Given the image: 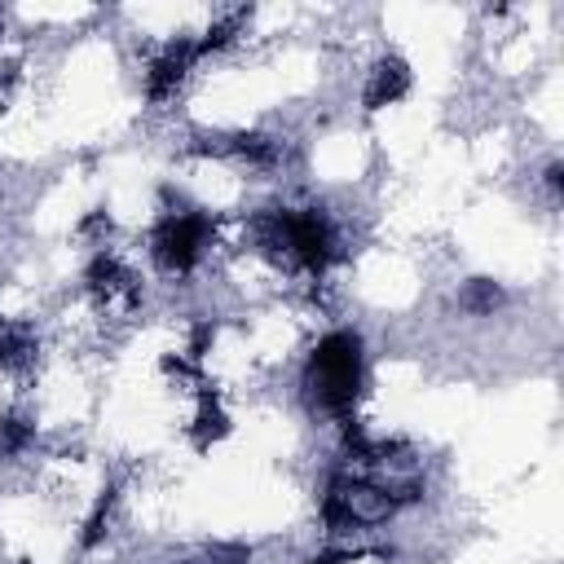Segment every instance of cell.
Listing matches in <instances>:
<instances>
[{"label":"cell","mask_w":564,"mask_h":564,"mask_svg":"<svg viewBox=\"0 0 564 564\" xmlns=\"http://www.w3.org/2000/svg\"><path fill=\"white\" fill-rule=\"evenodd\" d=\"M366 383V348L357 330H326L313 352H308V370H304V392L313 397V405L339 423L352 419V405L361 397Z\"/></svg>","instance_id":"1"},{"label":"cell","mask_w":564,"mask_h":564,"mask_svg":"<svg viewBox=\"0 0 564 564\" xmlns=\"http://www.w3.org/2000/svg\"><path fill=\"white\" fill-rule=\"evenodd\" d=\"M216 242V220L198 207L185 212H163L159 225L150 229V260L167 273V278H185L203 264V256Z\"/></svg>","instance_id":"2"},{"label":"cell","mask_w":564,"mask_h":564,"mask_svg":"<svg viewBox=\"0 0 564 564\" xmlns=\"http://www.w3.org/2000/svg\"><path fill=\"white\" fill-rule=\"evenodd\" d=\"M194 66H198L194 35H176V40L159 44V48L145 57V70H141L145 101H150V106H167V101L185 88V79H189V70H194Z\"/></svg>","instance_id":"3"},{"label":"cell","mask_w":564,"mask_h":564,"mask_svg":"<svg viewBox=\"0 0 564 564\" xmlns=\"http://www.w3.org/2000/svg\"><path fill=\"white\" fill-rule=\"evenodd\" d=\"M410 84H414L410 62L397 57V53H383V57H375V66L366 70L361 106H366V110H388V106H397V101L410 93Z\"/></svg>","instance_id":"4"},{"label":"cell","mask_w":564,"mask_h":564,"mask_svg":"<svg viewBox=\"0 0 564 564\" xmlns=\"http://www.w3.org/2000/svg\"><path fill=\"white\" fill-rule=\"evenodd\" d=\"M225 432H229V414H225L220 397L216 392H198L194 414H189V441H194V449H212L216 441H225Z\"/></svg>","instance_id":"5"},{"label":"cell","mask_w":564,"mask_h":564,"mask_svg":"<svg viewBox=\"0 0 564 564\" xmlns=\"http://www.w3.org/2000/svg\"><path fill=\"white\" fill-rule=\"evenodd\" d=\"M35 449V419L22 410L0 414V458H26Z\"/></svg>","instance_id":"6"},{"label":"cell","mask_w":564,"mask_h":564,"mask_svg":"<svg viewBox=\"0 0 564 564\" xmlns=\"http://www.w3.org/2000/svg\"><path fill=\"white\" fill-rule=\"evenodd\" d=\"M507 295H502V286L494 282V278H471V282H463V295H458V304L471 313V317H494V308L502 304Z\"/></svg>","instance_id":"7"},{"label":"cell","mask_w":564,"mask_h":564,"mask_svg":"<svg viewBox=\"0 0 564 564\" xmlns=\"http://www.w3.org/2000/svg\"><path fill=\"white\" fill-rule=\"evenodd\" d=\"M110 520H115V494L101 489L97 502H93V511H88V520H84V529H79V546L84 551H97L106 542V533H110Z\"/></svg>","instance_id":"8"},{"label":"cell","mask_w":564,"mask_h":564,"mask_svg":"<svg viewBox=\"0 0 564 564\" xmlns=\"http://www.w3.org/2000/svg\"><path fill=\"white\" fill-rule=\"evenodd\" d=\"M35 357V339H31V330H22V326H4L0 322V370H18V366H26Z\"/></svg>","instance_id":"9"},{"label":"cell","mask_w":564,"mask_h":564,"mask_svg":"<svg viewBox=\"0 0 564 564\" xmlns=\"http://www.w3.org/2000/svg\"><path fill=\"white\" fill-rule=\"evenodd\" d=\"M304 564H352V551H348V546H322V551L308 555Z\"/></svg>","instance_id":"10"}]
</instances>
